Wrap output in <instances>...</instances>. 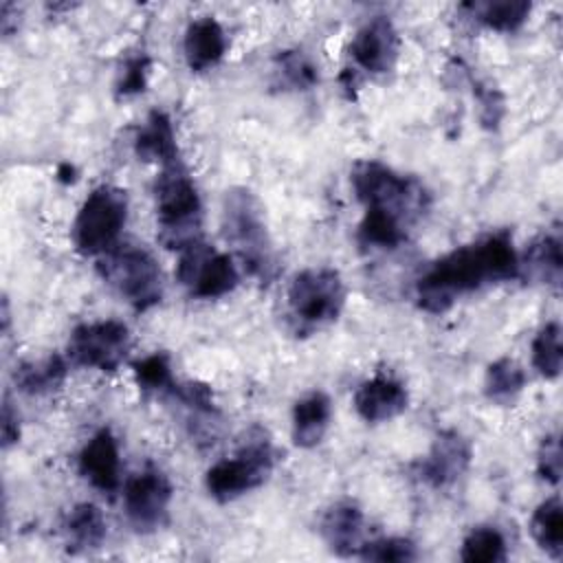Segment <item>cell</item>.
I'll return each mask as SVG.
<instances>
[{
  "label": "cell",
  "instance_id": "cell-1",
  "mask_svg": "<svg viewBox=\"0 0 563 563\" xmlns=\"http://www.w3.org/2000/svg\"><path fill=\"white\" fill-rule=\"evenodd\" d=\"M519 277V255L508 231L488 233L438 257L416 282L418 306L431 314L449 310L462 295Z\"/></svg>",
  "mask_w": 563,
  "mask_h": 563
},
{
  "label": "cell",
  "instance_id": "cell-2",
  "mask_svg": "<svg viewBox=\"0 0 563 563\" xmlns=\"http://www.w3.org/2000/svg\"><path fill=\"white\" fill-rule=\"evenodd\" d=\"M220 227L244 271L260 284H271L277 275V253L255 194L244 187L229 189L222 198Z\"/></svg>",
  "mask_w": 563,
  "mask_h": 563
},
{
  "label": "cell",
  "instance_id": "cell-3",
  "mask_svg": "<svg viewBox=\"0 0 563 563\" xmlns=\"http://www.w3.org/2000/svg\"><path fill=\"white\" fill-rule=\"evenodd\" d=\"M158 240L172 251L202 240V202L196 183L178 158L161 167L154 180Z\"/></svg>",
  "mask_w": 563,
  "mask_h": 563
},
{
  "label": "cell",
  "instance_id": "cell-4",
  "mask_svg": "<svg viewBox=\"0 0 563 563\" xmlns=\"http://www.w3.org/2000/svg\"><path fill=\"white\" fill-rule=\"evenodd\" d=\"M352 189L365 209H383L409 227L427 211L429 194L413 176H402L380 161H358L350 172Z\"/></svg>",
  "mask_w": 563,
  "mask_h": 563
},
{
  "label": "cell",
  "instance_id": "cell-5",
  "mask_svg": "<svg viewBox=\"0 0 563 563\" xmlns=\"http://www.w3.org/2000/svg\"><path fill=\"white\" fill-rule=\"evenodd\" d=\"M273 442L264 429L255 427L246 433L240 449L231 457H222L207 468L205 488L209 497L227 504L260 488L273 473Z\"/></svg>",
  "mask_w": 563,
  "mask_h": 563
},
{
  "label": "cell",
  "instance_id": "cell-6",
  "mask_svg": "<svg viewBox=\"0 0 563 563\" xmlns=\"http://www.w3.org/2000/svg\"><path fill=\"white\" fill-rule=\"evenodd\" d=\"M97 271L136 312H145L163 299L161 266L156 257L139 244H117L99 257Z\"/></svg>",
  "mask_w": 563,
  "mask_h": 563
},
{
  "label": "cell",
  "instance_id": "cell-7",
  "mask_svg": "<svg viewBox=\"0 0 563 563\" xmlns=\"http://www.w3.org/2000/svg\"><path fill=\"white\" fill-rule=\"evenodd\" d=\"M345 284L336 268L312 266L299 271L286 290L288 317L297 332H312L339 319L345 306Z\"/></svg>",
  "mask_w": 563,
  "mask_h": 563
},
{
  "label": "cell",
  "instance_id": "cell-8",
  "mask_svg": "<svg viewBox=\"0 0 563 563\" xmlns=\"http://www.w3.org/2000/svg\"><path fill=\"white\" fill-rule=\"evenodd\" d=\"M130 200L117 185H97L81 202L73 222V242L81 255L101 257L119 244Z\"/></svg>",
  "mask_w": 563,
  "mask_h": 563
},
{
  "label": "cell",
  "instance_id": "cell-9",
  "mask_svg": "<svg viewBox=\"0 0 563 563\" xmlns=\"http://www.w3.org/2000/svg\"><path fill=\"white\" fill-rule=\"evenodd\" d=\"M176 277L196 299H220L233 292L240 282L233 257L216 251L205 240H198L180 251Z\"/></svg>",
  "mask_w": 563,
  "mask_h": 563
},
{
  "label": "cell",
  "instance_id": "cell-10",
  "mask_svg": "<svg viewBox=\"0 0 563 563\" xmlns=\"http://www.w3.org/2000/svg\"><path fill=\"white\" fill-rule=\"evenodd\" d=\"M68 358L79 367L117 372L130 352V330L123 321L79 323L68 339Z\"/></svg>",
  "mask_w": 563,
  "mask_h": 563
},
{
  "label": "cell",
  "instance_id": "cell-11",
  "mask_svg": "<svg viewBox=\"0 0 563 563\" xmlns=\"http://www.w3.org/2000/svg\"><path fill=\"white\" fill-rule=\"evenodd\" d=\"M174 488L169 477L154 464L132 475L123 486V508L130 526L141 532H156L167 523Z\"/></svg>",
  "mask_w": 563,
  "mask_h": 563
},
{
  "label": "cell",
  "instance_id": "cell-12",
  "mask_svg": "<svg viewBox=\"0 0 563 563\" xmlns=\"http://www.w3.org/2000/svg\"><path fill=\"white\" fill-rule=\"evenodd\" d=\"M471 457L468 440L455 429H444L435 435L427 455L416 462V475L431 488H446L468 471Z\"/></svg>",
  "mask_w": 563,
  "mask_h": 563
},
{
  "label": "cell",
  "instance_id": "cell-13",
  "mask_svg": "<svg viewBox=\"0 0 563 563\" xmlns=\"http://www.w3.org/2000/svg\"><path fill=\"white\" fill-rule=\"evenodd\" d=\"M350 55L354 64L372 75L389 73L400 55V37L387 15H374L358 26L352 37Z\"/></svg>",
  "mask_w": 563,
  "mask_h": 563
},
{
  "label": "cell",
  "instance_id": "cell-14",
  "mask_svg": "<svg viewBox=\"0 0 563 563\" xmlns=\"http://www.w3.org/2000/svg\"><path fill=\"white\" fill-rule=\"evenodd\" d=\"M79 475L101 493H114L121 486L119 444L110 429H99L79 451Z\"/></svg>",
  "mask_w": 563,
  "mask_h": 563
},
{
  "label": "cell",
  "instance_id": "cell-15",
  "mask_svg": "<svg viewBox=\"0 0 563 563\" xmlns=\"http://www.w3.org/2000/svg\"><path fill=\"white\" fill-rule=\"evenodd\" d=\"M407 407V387L389 374H376L363 380L354 391V409L365 422H387L400 416Z\"/></svg>",
  "mask_w": 563,
  "mask_h": 563
},
{
  "label": "cell",
  "instance_id": "cell-16",
  "mask_svg": "<svg viewBox=\"0 0 563 563\" xmlns=\"http://www.w3.org/2000/svg\"><path fill=\"white\" fill-rule=\"evenodd\" d=\"M325 545L339 556H356L363 545V510L350 499L334 501L319 523Z\"/></svg>",
  "mask_w": 563,
  "mask_h": 563
},
{
  "label": "cell",
  "instance_id": "cell-17",
  "mask_svg": "<svg viewBox=\"0 0 563 563\" xmlns=\"http://www.w3.org/2000/svg\"><path fill=\"white\" fill-rule=\"evenodd\" d=\"M183 53L191 73H205L216 66L227 53V35L222 24L211 15L191 20L185 29Z\"/></svg>",
  "mask_w": 563,
  "mask_h": 563
},
{
  "label": "cell",
  "instance_id": "cell-18",
  "mask_svg": "<svg viewBox=\"0 0 563 563\" xmlns=\"http://www.w3.org/2000/svg\"><path fill=\"white\" fill-rule=\"evenodd\" d=\"M134 154L147 163L169 165L180 158L174 123L163 110H152L134 134Z\"/></svg>",
  "mask_w": 563,
  "mask_h": 563
},
{
  "label": "cell",
  "instance_id": "cell-19",
  "mask_svg": "<svg viewBox=\"0 0 563 563\" xmlns=\"http://www.w3.org/2000/svg\"><path fill=\"white\" fill-rule=\"evenodd\" d=\"M332 418V402L325 391H310L292 407V442L299 449L317 446Z\"/></svg>",
  "mask_w": 563,
  "mask_h": 563
},
{
  "label": "cell",
  "instance_id": "cell-20",
  "mask_svg": "<svg viewBox=\"0 0 563 563\" xmlns=\"http://www.w3.org/2000/svg\"><path fill=\"white\" fill-rule=\"evenodd\" d=\"M563 273L561 240L556 235H541L519 255V277H528L537 284L559 288Z\"/></svg>",
  "mask_w": 563,
  "mask_h": 563
},
{
  "label": "cell",
  "instance_id": "cell-21",
  "mask_svg": "<svg viewBox=\"0 0 563 563\" xmlns=\"http://www.w3.org/2000/svg\"><path fill=\"white\" fill-rule=\"evenodd\" d=\"M64 534L73 552H90L103 545L108 523L103 512L95 504L81 501L68 510L64 519Z\"/></svg>",
  "mask_w": 563,
  "mask_h": 563
},
{
  "label": "cell",
  "instance_id": "cell-22",
  "mask_svg": "<svg viewBox=\"0 0 563 563\" xmlns=\"http://www.w3.org/2000/svg\"><path fill=\"white\" fill-rule=\"evenodd\" d=\"M68 374V363L59 354L40 361H24L13 369L15 387L29 396H46L57 391Z\"/></svg>",
  "mask_w": 563,
  "mask_h": 563
},
{
  "label": "cell",
  "instance_id": "cell-23",
  "mask_svg": "<svg viewBox=\"0 0 563 563\" xmlns=\"http://www.w3.org/2000/svg\"><path fill=\"white\" fill-rule=\"evenodd\" d=\"M464 11L471 13V18L486 29L499 31V33H515L519 31L530 11L532 4L526 0H497V2H466L462 4Z\"/></svg>",
  "mask_w": 563,
  "mask_h": 563
},
{
  "label": "cell",
  "instance_id": "cell-24",
  "mask_svg": "<svg viewBox=\"0 0 563 563\" xmlns=\"http://www.w3.org/2000/svg\"><path fill=\"white\" fill-rule=\"evenodd\" d=\"M409 224L383 209H365L358 224V244L365 249H398L407 240Z\"/></svg>",
  "mask_w": 563,
  "mask_h": 563
},
{
  "label": "cell",
  "instance_id": "cell-25",
  "mask_svg": "<svg viewBox=\"0 0 563 563\" xmlns=\"http://www.w3.org/2000/svg\"><path fill=\"white\" fill-rule=\"evenodd\" d=\"M530 534L534 543L554 561L563 556V506L554 495L541 501L530 517Z\"/></svg>",
  "mask_w": 563,
  "mask_h": 563
},
{
  "label": "cell",
  "instance_id": "cell-26",
  "mask_svg": "<svg viewBox=\"0 0 563 563\" xmlns=\"http://www.w3.org/2000/svg\"><path fill=\"white\" fill-rule=\"evenodd\" d=\"M526 372L523 367L508 356L493 361L484 376V394L490 402L510 405L523 391Z\"/></svg>",
  "mask_w": 563,
  "mask_h": 563
},
{
  "label": "cell",
  "instance_id": "cell-27",
  "mask_svg": "<svg viewBox=\"0 0 563 563\" xmlns=\"http://www.w3.org/2000/svg\"><path fill=\"white\" fill-rule=\"evenodd\" d=\"M460 559L464 563H499V561H506V539L493 526H477L464 537Z\"/></svg>",
  "mask_w": 563,
  "mask_h": 563
},
{
  "label": "cell",
  "instance_id": "cell-28",
  "mask_svg": "<svg viewBox=\"0 0 563 563\" xmlns=\"http://www.w3.org/2000/svg\"><path fill=\"white\" fill-rule=\"evenodd\" d=\"M275 75H277L279 84L290 90H310L319 81L317 66L299 48H288V51L277 53Z\"/></svg>",
  "mask_w": 563,
  "mask_h": 563
},
{
  "label": "cell",
  "instance_id": "cell-29",
  "mask_svg": "<svg viewBox=\"0 0 563 563\" xmlns=\"http://www.w3.org/2000/svg\"><path fill=\"white\" fill-rule=\"evenodd\" d=\"M532 365L534 369L554 380L561 374L563 365V350H561V325L559 321H548L532 341Z\"/></svg>",
  "mask_w": 563,
  "mask_h": 563
},
{
  "label": "cell",
  "instance_id": "cell-30",
  "mask_svg": "<svg viewBox=\"0 0 563 563\" xmlns=\"http://www.w3.org/2000/svg\"><path fill=\"white\" fill-rule=\"evenodd\" d=\"M132 374L136 385L143 391H154V394H167L174 385L172 376V363L165 352H154L147 354L139 361L132 363Z\"/></svg>",
  "mask_w": 563,
  "mask_h": 563
},
{
  "label": "cell",
  "instance_id": "cell-31",
  "mask_svg": "<svg viewBox=\"0 0 563 563\" xmlns=\"http://www.w3.org/2000/svg\"><path fill=\"white\" fill-rule=\"evenodd\" d=\"M358 556L363 561H378V563H407L418 559L416 543L405 537H383L361 545Z\"/></svg>",
  "mask_w": 563,
  "mask_h": 563
},
{
  "label": "cell",
  "instance_id": "cell-32",
  "mask_svg": "<svg viewBox=\"0 0 563 563\" xmlns=\"http://www.w3.org/2000/svg\"><path fill=\"white\" fill-rule=\"evenodd\" d=\"M152 59L145 53H136L123 62V68L117 79V97H134L145 90L150 77Z\"/></svg>",
  "mask_w": 563,
  "mask_h": 563
},
{
  "label": "cell",
  "instance_id": "cell-33",
  "mask_svg": "<svg viewBox=\"0 0 563 563\" xmlns=\"http://www.w3.org/2000/svg\"><path fill=\"white\" fill-rule=\"evenodd\" d=\"M537 473L548 484H559L561 479V442L556 433H550L541 440L537 453Z\"/></svg>",
  "mask_w": 563,
  "mask_h": 563
},
{
  "label": "cell",
  "instance_id": "cell-34",
  "mask_svg": "<svg viewBox=\"0 0 563 563\" xmlns=\"http://www.w3.org/2000/svg\"><path fill=\"white\" fill-rule=\"evenodd\" d=\"M20 440V416L13 409V402L4 398L2 402V446L9 449Z\"/></svg>",
  "mask_w": 563,
  "mask_h": 563
},
{
  "label": "cell",
  "instance_id": "cell-35",
  "mask_svg": "<svg viewBox=\"0 0 563 563\" xmlns=\"http://www.w3.org/2000/svg\"><path fill=\"white\" fill-rule=\"evenodd\" d=\"M15 15H18V7L13 2H2L0 4V26H2L4 35L11 33V24H13Z\"/></svg>",
  "mask_w": 563,
  "mask_h": 563
}]
</instances>
